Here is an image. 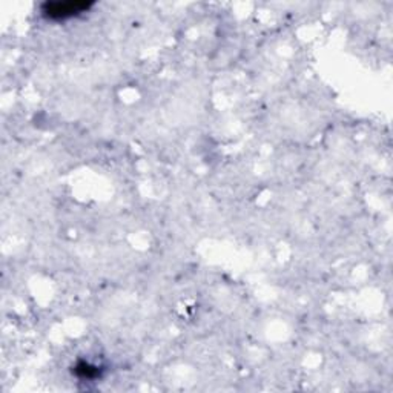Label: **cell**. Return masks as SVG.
Segmentation results:
<instances>
[{
    "instance_id": "1",
    "label": "cell",
    "mask_w": 393,
    "mask_h": 393,
    "mask_svg": "<svg viewBox=\"0 0 393 393\" xmlns=\"http://www.w3.org/2000/svg\"><path fill=\"white\" fill-rule=\"evenodd\" d=\"M91 4L88 2H51L43 5V13L51 19H70L86 11Z\"/></svg>"
}]
</instances>
